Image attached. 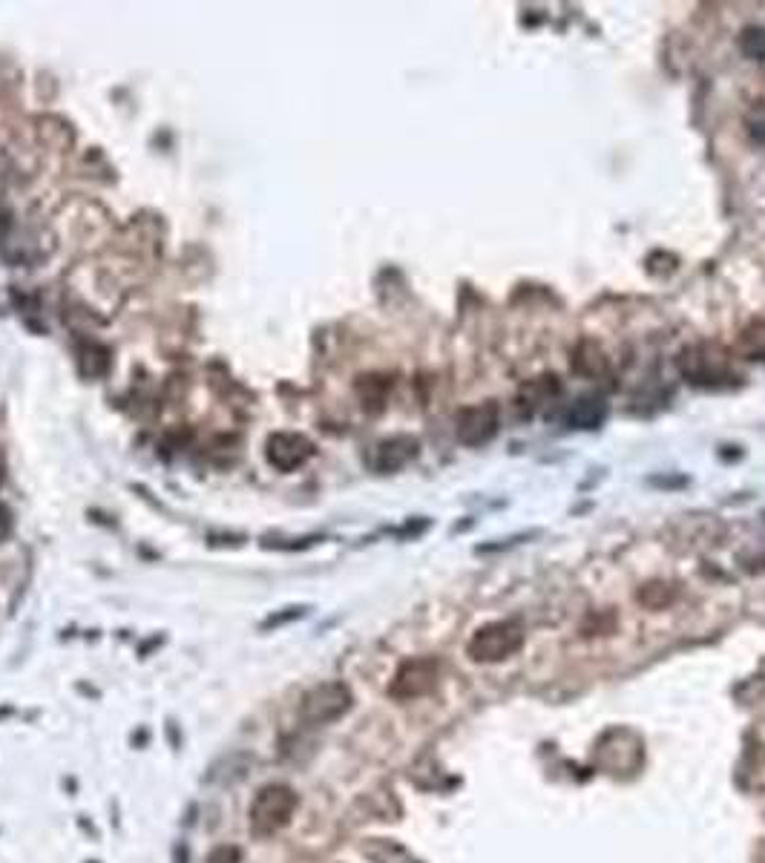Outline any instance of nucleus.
Segmentation results:
<instances>
[{"label":"nucleus","mask_w":765,"mask_h":863,"mask_svg":"<svg viewBox=\"0 0 765 863\" xmlns=\"http://www.w3.org/2000/svg\"><path fill=\"white\" fill-rule=\"evenodd\" d=\"M679 374L696 389H728L740 386V374L734 369V357L717 343H694L679 351L676 357Z\"/></svg>","instance_id":"f257e3e1"},{"label":"nucleus","mask_w":765,"mask_h":863,"mask_svg":"<svg viewBox=\"0 0 765 863\" xmlns=\"http://www.w3.org/2000/svg\"><path fill=\"white\" fill-rule=\"evenodd\" d=\"M294 812H297V794L291 786H285V783L262 786L256 792L254 803H251V815H248L251 832L256 838L277 835L282 826L291 823Z\"/></svg>","instance_id":"f03ea898"},{"label":"nucleus","mask_w":765,"mask_h":863,"mask_svg":"<svg viewBox=\"0 0 765 863\" xmlns=\"http://www.w3.org/2000/svg\"><path fill=\"white\" fill-rule=\"evenodd\" d=\"M524 645V630L518 622H489L484 628H478L472 633L466 651L475 662H501L512 656L518 648Z\"/></svg>","instance_id":"7ed1b4c3"},{"label":"nucleus","mask_w":765,"mask_h":863,"mask_svg":"<svg viewBox=\"0 0 765 863\" xmlns=\"http://www.w3.org/2000/svg\"><path fill=\"white\" fill-rule=\"evenodd\" d=\"M498 429H501V409L495 400L472 403L455 415V438L469 449L487 446L498 435Z\"/></svg>","instance_id":"20e7f679"},{"label":"nucleus","mask_w":765,"mask_h":863,"mask_svg":"<svg viewBox=\"0 0 765 863\" xmlns=\"http://www.w3.org/2000/svg\"><path fill=\"white\" fill-rule=\"evenodd\" d=\"M351 708V691L343 682H323L311 688L300 702V717L305 725H325L340 720Z\"/></svg>","instance_id":"39448f33"},{"label":"nucleus","mask_w":765,"mask_h":863,"mask_svg":"<svg viewBox=\"0 0 765 863\" xmlns=\"http://www.w3.org/2000/svg\"><path fill=\"white\" fill-rule=\"evenodd\" d=\"M438 677H441L438 659H429V656L409 659L397 668L395 679L389 685V694L395 700H418L438 685Z\"/></svg>","instance_id":"423d86ee"},{"label":"nucleus","mask_w":765,"mask_h":863,"mask_svg":"<svg viewBox=\"0 0 765 863\" xmlns=\"http://www.w3.org/2000/svg\"><path fill=\"white\" fill-rule=\"evenodd\" d=\"M265 458L279 472H294L314 458V444L300 432H277L265 444Z\"/></svg>","instance_id":"0eeeda50"},{"label":"nucleus","mask_w":765,"mask_h":863,"mask_svg":"<svg viewBox=\"0 0 765 863\" xmlns=\"http://www.w3.org/2000/svg\"><path fill=\"white\" fill-rule=\"evenodd\" d=\"M561 395V383H558L553 374H541V377H533L527 383L518 386L515 392V415L521 420H530L535 415H541L547 409V403H553L556 397Z\"/></svg>","instance_id":"6e6552de"},{"label":"nucleus","mask_w":765,"mask_h":863,"mask_svg":"<svg viewBox=\"0 0 765 863\" xmlns=\"http://www.w3.org/2000/svg\"><path fill=\"white\" fill-rule=\"evenodd\" d=\"M420 455V441L415 435H392L386 441H380L374 449V469L389 475V472H400L403 467H409Z\"/></svg>","instance_id":"1a4fd4ad"},{"label":"nucleus","mask_w":765,"mask_h":863,"mask_svg":"<svg viewBox=\"0 0 765 863\" xmlns=\"http://www.w3.org/2000/svg\"><path fill=\"white\" fill-rule=\"evenodd\" d=\"M607 418V400L602 395H584L576 397L564 415V423L570 429H584V432H593L599 429Z\"/></svg>","instance_id":"9d476101"},{"label":"nucleus","mask_w":765,"mask_h":863,"mask_svg":"<svg viewBox=\"0 0 765 863\" xmlns=\"http://www.w3.org/2000/svg\"><path fill=\"white\" fill-rule=\"evenodd\" d=\"M573 372L581 377H602L607 372V354L596 340H581L573 349Z\"/></svg>","instance_id":"9b49d317"},{"label":"nucleus","mask_w":765,"mask_h":863,"mask_svg":"<svg viewBox=\"0 0 765 863\" xmlns=\"http://www.w3.org/2000/svg\"><path fill=\"white\" fill-rule=\"evenodd\" d=\"M737 354L751 363H765V317L751 320L737 334Z\"/></svg>","instance_id":"f8f14e48"},{"label":"nucleus","mask_w":765,"mask_h":863,"mask_svg":"<svg viewBox=\"0 0 765 863\" xmlns=\"http://www.w3.org/2000/svg\"><path fill=\"white\" fill-rule=\"evenodd\" d=\"M392 392V380L383 374H366L357 380V395L363 400L366 412H380L386 406V397Z\"/></svg>","instance_id":"ddd939ff"},{"label":"nucleus","mask_w":765,"mask_h":863,"mask_svg":"<svg viewBox=\"0 0 765 863\" xmlns=\"http://www.w3.org/2000/svg\"><path fill=\"white\" fill-rule=\"evenodd\" d=\"M740 49L751 61H765V29L763 26H748L740 32Z\"/></svg>","instance_id":"4468645a"},{"label":"nucleus","mask_w":765,"mask_h":863,"mask_svg":"<svg viewBox=\"0 0 765 863\" xmlns=\"http://www.w3.org/2000/svg\"><path fill=\"white\" fill-rule=\"evenodd\" d=\"M748 136H751V141H757L760 147H765V104L751 110V116H748Z\"/></svg>","instance_id":"2eb2a0df"},{"label":"nucleus","mask_w":765,"mask_h":863,"mask_svg":"<svg viewBox=\"0 0 765 863\" xmlns=\"http://www.w3.org/2000/svg\"><path fill=\"white\" fill-rule=\"evenodd\" d=\"M208 863H242V852L236 846H216L208 855Z\"/></svg>","instance_id":"dca6fc26"},{"label":"nucleus","mask_w":765,"mask_h":863,"mask_svg":"<svg viewBox=\"0 0 765 863\" xmlns=\"http://www.w3.org/2000/svg\"><path fill=\"white\" fill-rule=\"evenodd\" d=\"M12 524H15V521H12V513H9V510L0 504V541H6V538H9V533H12Z\"/></svg>","instance_id":"f3484780"}]
</instances>
